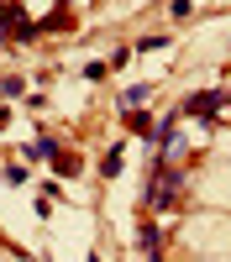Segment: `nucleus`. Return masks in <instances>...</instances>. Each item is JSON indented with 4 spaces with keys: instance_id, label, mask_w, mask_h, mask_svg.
Wrapping results in <instances>:
<instances>
[{
    "instance_id": "f257e3e1",
    "label": "nucleus",
    "mask_w": 231,
    "mask_h": 262,
    "mask_svg": "<svg viewBox=\"0 0 231 262\" xmlns=\"http://www.w3.org/2000/svg\"><path fill=\"white\" fill-rule=\"evenodd\" d=\"M179 189H184V173L158 163V173H153V189H147V200H153V205L163 210V205H174V200H179Z\"/></svg>"
},
{
    "instance_id": "f03ea898",
    "label": "nucleus",
    "mask_w": 231,
    "mask_h": 262,
    "mask_svg": "<svg viewBox=\"0 0 231 262\" xmlns=\"http://www.w3.org/2000/svg\"><path fill=\"white\" fill-rule=\"evenodd\" d=\"M184 111H189V116H221V111H226V95H189Z\"/></svg>"
},
{
    "instance_id": "7ed1b4c3",
    "label": "nucleus",
    "mask_w": 231,
    "mask_h": 262,
    "mask_svg": "<svg viewBox=\"0 0 231 262\" xmlns=\"http://www.w3.org/2000/svg\"><path fill=\"white\" fill-rule=\"evenodd\" d=\"M147 100H153V90H147V84H137V90H126V95H121V105H126V111H142Z\"/></svg>"
},
{
    "instance_id": "20e7f679",
    "label": "nucleus",
    "mask_w": 231,
    "mask_h": 262,
    "mask_svg": "<svg viewBox=\"0 0 231 262\" xmlns=\"http://www.w3.org/2000/svg\"><path fill=\"white\" fill-rule=\"evenodd\" d=\"M105 173H111V179L121 173V147H111V152H105Z\"/></svg>"
}]
</instances>
